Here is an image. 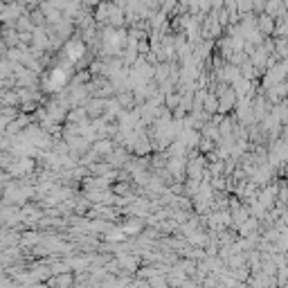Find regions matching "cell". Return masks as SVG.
I'll use <instances>...</instances> for the list:
<instances>
[{
	"mask_svg": "<svg viewBox=\"0 0 288 288\" xmlns=\"http://www.w3.org/2000/svg\"><path fill=\"white\" fill-rule=\"evenodd\" d=\"M65 83V70L63 68H57V70H52L50 72V77H48V90H57V88H61Z\"/></svg>",
	"mask_w": 288,
	"mask_h": 288,
	"instance_id": "6da1fadb",
	"label": "cell"
},
{
	"mask_svg": "<svg viewBox=\"0 0 288 288\" xmlns=\"http://www.w3.org/2000/svg\"><path fill=\"white\" fill-rule=\"evenodd\" d=\"M65 52H68V59L70 61H79L81 59V54H83V45L81 43H68V48H65Z\"/></svg>",
	"mask_w": 288,
	"mask_h": 288,
	"instance_id": "7a4b0ae2",
	"label": "cell"
}]
</instances>
